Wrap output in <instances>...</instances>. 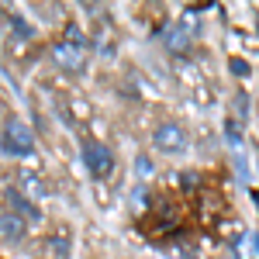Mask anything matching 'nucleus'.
<instances>
[{"label": "nucleus", "mask_w": 259, "mask_h": 259, "mask_svg": "<svg viewBox=\"0 0 259 259\" xmlns=\"http://www.w3.org/2000/svg\"><path fill=\"white\" fill-rule=\"evenodd\" d=\"M49 56H52V62L59 66L62 73H69V76H80L83 69H87V56H83L80 45H73V41H52V49H49Z\"/></svg>", "instance_id": "obj_3"}, {"label": "nucleus", "mask_w": 259, "mask_h": 259, "mask_svg": "<svg viewBox=\"0 0 259 259\" xmlns=\"http://www.w3.org/2000/svg\"><path fill=\"white\" fill-rule=\"evenodd\" d=\"M0 149H4L7 156H28V152L35 149V135H31V128H28L21 118H7L4 135H0Z\"/></svg>", "instance_id": "obj_2"}, {"label": "nucleus", "mask_w": 259, "mask_h": 259, "mask_svg": "<svg viewBox=\"0 0 259 259\" xmlns=\"http://www.w3.org/2000/svg\"><path fill=\"white\" fill-rule=\"evenodd\" d=\"M4 197H7V204H11V211H14L18 218L31 221V225H38V221H41V211H38V207H35V204H31L28 197H21L18 190H7Z\"/></svg>", "instance_id": "obj_7"}, {"label": "nucleus", "mask_w": 259, "mask_h": 259, "mask_svg": "<svg viewBox=\"0 0 259 259\" xmlns=\"http://www.w3.org/2000/svg\"><path fill=\"white\" fill-rule=\"evenodd\" d=\"M0 239L4 242H24L28 239V221L18 218L14 211H4L0 214Z\"/></svg>", "instance_id": "obj_6"}, {"label": "nucleus", "mask_w": 259, "mask_h": 259, "mask_svg": "<svg viewBox=\"0 0 259 259\" xmlns=\"http://www.w3.org/2000/svg\"><path fill=\"white\" fill-rule=\"evenodd\" d=\"M239 259H259V235H256V232H245V235H242Z\"/></svg>", "instance_id": "obj_10"}, {"label": "nucleus", "mask_w": 259, "mask_h": 259, "mask_svg": "<svg viewBox=\"0 0 259 259\" xmlns=\"http://www.w3.org/2000/svg\"><path fill=\"white\" fill-rule=\"evenodd\" d=\"M45 252L52 259H69V252H73V239L66 235V232H52L49 239H45Z\"/></svg>", "instance_id": "obj_9"}, {"label": "nucleus", "mask_w": 259, "mask_h": 259, "mask_svg": "<svg viewBox=\"0 0 259 259\" xmlns=\"http://www.w3.org/2000/svg\"><path fill=\"white\" fill-rule=\"evenodd\" d=\"M187 145H190V139L180 121H159L152 128V149L162 156H180V152H187Z\"/></svg>", "instance_id": "obj_1"}, {"label": "nucleus", "mask_w": 259, "mask_h": 259, "mask_svg": "<svg viewBox=\"0 0 259 259\" xmlns=\"http://www.w3.org/2000/svg\"><path fill=\"white\" fill-rule=\"evenodd\" d=\"M14 190H18L21 197H28L31 204L49 197V183H45V177H41L38 169H21V173H18V187H14Z\"/></svg>", "instance_id": "obj_5"}, {"label": "nucleus", "mask_w": 259, "mask_h": 259, "mask_svg": "<svg viewBox=\"0 0 259 259\" xmlns=\"http://www.w3.org/2000/svg\"><path fill=\"white\" fill-rule=\"evenodd\" d=\"M162 41H166V49H169L173 56H183V52L190 49V31H187V24H169V28L162 31Z\"/></svg>", "instance_id": "obj_8"}, {"label": "nucleus", "mask_w": 259, "mask_h": 259, "mask_svg": "<svg viewBox=\"0 0 259 259\" xmlns=\"http://www.w3.org/2000/svg\"><path fill=\"white\" fill-rule=\"evenodd\" d=\"M4 124H7V118H4V114H0V135H4Z\"/></svg>", "instance_id": "obj_11"}, {"label": "nucleus", "mask_w": 259, "mask_h": 259, "mask_svg": "<svg viewBox=\"0 0 259 259\" xmlns=\"http://www.w3.org/2000/svg\"><path fill=\"white\" fill-rule=\"evenodd\" d=\"M83 166L90 169V177L107 180L114 173V152L100 142H83Z\"/></svg>", "instance_id": "obj_4"}]
</instances>
